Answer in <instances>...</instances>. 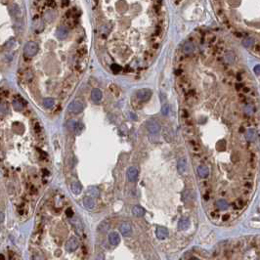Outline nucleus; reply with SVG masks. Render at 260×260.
Returning <instances> with one entry per match:
<instances>
[{"label":"nucleus","instance_id":"f03ea898","mask_svg":"<svg viewBox=\"0 0 260 260\" xmlns=\"http://www.w3.org/2000/svg\"><path fill=\"white\" fill-rule=\"evenodd\" d=\"M83 109H84L83 103L81 101H79V100L72 101L68 107L69 111H71V113H72V114H79L83 110Z\"/></svg>","mask_w":260,"mask_h":260},{"label":"nucleus","instance_id":"2eb2a0df","mask_svg":"<svg viewBox=\"0 0 260 260\" xmlns=\"http://www.w3.org/2000/svg\"><path fill=\"white\" fill-rule=\"evenodd\" d=\"M197 172L199 174V176H200L202 178H205L208 176L209 174V169L208 167H206L205 165H199L197 168Z\"/></svg>","mask_w":260,"mask_h":260},{"label":"nucleus","instance_id":"cd10ccee","mask_svg":"<svg viewBox=\"0 0 260 260\" xmlns=\"http://www.w3.org/2000/svg\"><path fill=\"white\" fill-rule=\"evenodd\" d=\"M243 46H244V47L249 48V47H251V46L254 44V40L252 39V38H250V37H248V38H246V39L243 40Z\"/></svg>","mask_w":260,"mask_h":260},{"label":"nucleus","instance_id":"f3484780","mask_svg":"<svg viewBox=\"0 0 260 260\" xmlns=\"http://www.w3.org/2000/svg\"><path fill=\"white\" fill-rule=\"evenodd\" d=\"M83 204L86 209H93L95 206V200L92 197H85L83 199Z\"/></svg>","mask_w":260,"mask_h":260},{"label":"nucleus","instance_id":"1a4fd4ad","mask_svg":"<svg viewBox=\"0 0 260 260\" xmlns=\"http://www.w3.org/2000/svg\"><path fill=\"white\" fill-rule=\"evenodd\" d=\"M9 12H10V14H11L12 17H15L16 19L22 18V10H21V8L19 7V5H17V4L14 3V4L10 5V7H9Z\"/></svg>","mask_w":260,"mask_h":260},{"label":"nucleus","instance_id":"dca6fc26","mask_svg":"<svg viewBox=\"0 0 260 260\" xmlns=\"http://www.w3.org/2000/svg\"><path fill=\"white\" fill-rule=\"evenodd\" d=\"M195 50V46H194V43L191 42V41H188V42H186L184 45H183V52L185 54H187V55H190L192 54L193 52H194Z\"/></svg>","mask_w":260,"mask_h":260},{"label":"nucleus","instance_id":"5701e85b","mask_svg":"<svg viewBox=\"0 0 260 260\" xmlns=\"http://www.w3.org/2000/svg\"><path fill=\"white\" fill-rule=\"evenodd\" d=\"M216 206L218 207V209H220V210H226L229 207V204H228V202H227L226 199H221L217 200Z\"/></svg>","mask_w":260,"mask_h":260},{"label":"nucleus","instance_id":"9d476101","mask_svg":"<svg viewBox=\"0 0 260 260\" xmlns=\"http://www.w3.org/2000/svg\"><path fill=\"white\" fill-rule=\"evenodd\" d=\"M108 239H109V243L111 244V246H117V244L120 243V237L116 232H110L109 234Z\"/></svg>","mask_w":260,"mask_h":260},{"label":"nucleus","instance_id":"aec40b11","mask_svg":"<svg viewBox=\"0 0 260 260\" xmlns=\"http://www.w3.org/2000/svg\"><path fill=\"white\" fill-rule=\"evenodd\" d=\"M256 136H257V133H256L255 129H253V128H249V129L247 131L246 139H247L248 141H249V142H253V141L256 139Z\"/></svg>","mask_w":260,"mask_h":260},{"label":"nucleus","instance_id":"72a5a7b5","mask_svg":"<svg viewBox=\"0 0 260 260\" xmlns=\"http://www.w3.org/2000/svg\"><path fill=\"white\" fill-rule=\"evenodd\" d=\"M129 115H130V116H131L132 120H137V115H134L133 113H130Z\"/></svg>","mask_w":260,"mask_h":260},{"label":"nucleus","instance_id":"7ed1b4c3","mask_svg":"<svg viewBox=\"0 0 260 260\" xmlns=\"http://www.w3.org/2000/svg\"><path fill=\"white\" fill-rule=\"evenodd\" d=\"M152 90L149 88H143V89H140V90L137 91V98L142 101V102H146L148 100H150V98L152 97Z\"/></svg>","mask_w":260,"mask_h":260},{"label":"nucleus","instance_id":"bb28decb","mask_svg":"<svg viewBox=\"0 0 260 260\" xmlns=\"http://www.w3.org/2000/svg\"><path fill=\"white\" fill-rule=\"evenodd\" d=\"M77 121L76 120H70L68 122H66V126H68V128L71 131H76V126H77Z\"/></svg>","mask_w":260,"mask_h":260},{"label":"nucleus","instance_id":"9b49d317","mask_svg":"<svg viewBox=\"0 0 260 260\" xmlns=\"http://www.w3.org/2000/svg\"><path fill=\"white\" fill-rule=\"evenodd\" d=\"M177 169L180 174H184L187 170V160L185 159H180L177 162Z\"/></svg>","mask_w":260,"mask_h":260},{"label":"nucleus","instance_id":"423d86ee","mask_svg":"<svg viewBox=\"0 0 260 260\" xmlns=\"http://www.w3.org/2000/svg\"><path fill=\"white\" fill-rule=\"evenodd\" d=\"M120 230L121 235L124 236V237H129L132 234V227L127 222L121 223L120 226Z\"/></svg>","mask_w":260,"mask_h":260},{"label":"nucleus","instance_id":"0eeeda50","mask_svg":"<svg viewBox=\"0 0 260 260\" xmlns=\"http://www.w3.org/2000/svg\"><path fill=\"white\" fill-rule=\"evenodd\" d=\"M56 35L59 39H66L69 35V28L66 27V26H60L58 27L57 32H56Z\"/></svg>","mask_w":260,"mask_h":260},{"label":"nucleus","instance_id":"f8f14e48","mask_svg":"<svg viewBox=\"0 0 260 260\" xmlns=\"http://www.w3.org/2000/svg\"><path fill=\"white\" fill-rule=\"evenodd\" d=\"M155 235L160 240H163L167 238L168 236V230L164 227H158L157 230H155Z\"/></svg>","mask_w":260,"mask_h":260},{"label":"nucleus","instance_id":"ddd939ff","mask_svg":"<svg viewBox=\"0 0 260 260\" xmlns=\"http://www.w3.org/2000/svg\"><path fill=\"white\" fill-rule=\"evenodd\" d=\"M103 97V94H102V91L100 90V89L98 88H95L92 90L91 92V99L95 102V103H98L101 101Z\"/></svg>","mask_w":260,"mask_h":260},{"label":"nucleus","instance_id":"2f4dec72","mask_svg":"<svg viewBox=\"0 0 260 260\" xmlns=\"http://www.w3.org/2000/svg\"><path fill=\"white\" fill-rule=\"evenodd\" d=\"M5 219V215L2 211H0V223H3Z\"/></svg>","mask_w":260,"mask_h":260},{"label":"nucleus","instance_id":"20e7f679","mask_svg":"<svg viewBox=\"0 0 260 260\" xmlns=\"http://www.w3.org/2000/svg\"><path fill=\"white\" fill-rule=\"evenodd\" d=\"M78 246H79V243H78L76 238V237H71V239H69L68 242L66 243L65 248H66V250L68 251V252H73V251H76L77 249Z\"/></svg>","mask_w":260,"mask_h":260},{"label":"nucleus","instance_id":"4468645a","mask_svg":"<svg viewBox=\"0 0 260 260\" xmlns=\"http://www.w3.org/2000/svg\"><path fill=\"white\" fill-rule=\"evenodd\" d=\"M190 225H191L190 220L188 218H186V217L181 218L179 220V222H178V228H179V230H182V231L189 229Z\"/></svg>","mask_w":260,"mask_h":260},{"label":"nucleus","instance_id":"f704fd0d","mask_svg":"<svg viewBox=\"0 0 260 260\" xmlns=\"http://www.w3.org/2000/svg\"><path fill=\"white\" fill-rule=\"evenodd\" d=\"M0 258H1V259H4V256H3V255H0Z\"/></svg>","mask_w":260,"mask_h":260},{"label":"nucleus","instance_id":"c756f323","mask_svg":"<svg viewBox=\"0 0 260 260\" xmlns=\"http://www.w3.org/2000/svg\"><path fill=\"white\" fill-rule=\"evenodd\" d=\"M253 110H254V109L251 105H248V106H246V108H244V113L247 115H251L253 113Z\"/></svg>","mask_w":260,"mask_h":260},{"label":"nucleus","instance_id":"39448f33","mask_svg":"<svg viewBox=\"0 0 260 260\" xmlns=\"http://www.w3.org/2000/svg\"><path fill=\"white\" fill-rule=\"evenodd\" d=\"M146 126H147V128H148L149 132H150L151 134H158V133L159 132V130H160L159 123L155 120H148Z\"/></svg>","mask_w":260,"mask_h":260},{"label":"nucleus","instance_id":"a211bd4d","mask_svg":"<svg viewBox=\"0 0 260 260\" xmlns=\"http://www.w3.org/2000/svg\"><path fill=\"white\" fill-rule=\"evenodd\" d=\"M12 105L14 107V109L18 110V111H21V110H23L24 108H25V105H24V101L18 98V99H15L12 103Z\"/></svg>","mask_w":260,"mask_h":260},{"label":"nucleus","instance_id":"6e6552de","mask_svg":"<svg viewBox=\"0 0 260 260\" xmlns=\"http://www.w3.org/2000/svg\"><path fill=\"white\" fill-rule=\"evenodd\" d=\"M126 175H127V179L130 182H134L137 180V177H138V169L135 166H131L127 169Z\"/></svg>","mask_w":260,"mask_h":260},{"label":"nucleus","instance_id":"4be33fe9","mask_svg":"<svg viewBox=\"0 0 260 260\" xmlns=\"http://www.w3.org/2000/svg\"><path fill=\"white\" fill-rule=\"evenodd\" d=\"M81 191H82V186L78 182H73L71 183V192L74 195H79Z\"/></svg>","mask_w":260,"mask_h":260},{"label":"nucleus","instance_id":"c85d7f7f","mask_svg":"<svg viewBox=\"0 0 260 260\" xmlns=\"http://www.w3.org/2000/svg\"><path fill=\"white\" fill-rule=\"evenodd\" d=\"M110 69H111V71H113L115 73H118L121 71V66L120 65H117V64H113V65L110 66Z\"/></svg>","mask_w":260,"mask_h":260},{"label":"nucleus","instance_id":"7c9ffc66","mask_svg":"<svg viewBox=\"0 0 260 260\" xmlns=\"http://www.w3.org/2000/svg\"><path fill=\"white\" fill-rule=\"evenodd\" d=\"M66 216H68V217H72V216H73V211H72V209L68 208V209L66 210Z\"/></svg>","mask_w":260,"mask_h":260},{"label":"nucleus","instance_id":"393cba45","mask_svg":"<svg viewBox=\"0 0 260 260\" xmlns=\"http://www.w3.org/2000/svg\"><path fill=\"white\" fill-rule=\"evenodd\" d=\"M224 60L227 64H233L235 62V55L232 52H227L224 56Z\"/></svg>","mask_w":260,"mask_h":260},{"label":"nucleus","instance_id":"473e14b6","mask_svg":"<svg viewBox=\"0 0 260 260\" xmlns=\"http://www.w3.org/2000/svg\"><path fill=\"white\" fill-rule=\"evenodd\" d=\"M253 71H254V72H255V73L257 74V76H258V74H259V66H258V65H257V66H255V68L253 69Z\"/></svg>","mask_w":260,"mask_h":260},{"label":"nucleus","instance_id":"b1692460","mask_svg":"<svg viewBox=\"0 0 260 260\" xmlns=\"http://www.w3.org/2000/svg\"><path fill=\"white\" fill-rule=\"evenodd\" d=\"M164 96H162L161 97V101H162V106H161V114L163 115H167L169 113V105L168 103L164 101Z\"/></svg>","mask_w":260,"mask_h":260},{"label":"nucleus","instance_id":"f257e3e1","mask_svg":"<svg viewBox=\"0 0 260 260\" xmlns=\"http://www.w3.org/2000/svg\"><path fill=\"white\" fill-rule=\"evenodd\" d=\"M38 50V44L34 41H28L24 47V55L26 58H32L37 54Z\"/></svg>","mask_w":260,"mask_h":260},{"label":"nucleus","instance_id":"a878e982","mask_svg":"<svg viewBox=\"0 0 260 260\" xmlns=\"http://www.w3.org/2000/svg\"><path fill=\"white\" fill-rule=\"evenodd\" d=\"M55 105V101L53 98H45L43 100V106L46 109H50Z\"/></svg>","mask_w":260,"mask_h":260},{"label":"nucleus","instance_id":"6ab92c4d","mask_svg":"<svg viewBox=\"0 0 260 260\" xmlns=\"http://www.w3.org/2000/svg\"><path fill=\"white\" fill-rule=\"evenodd\" d=\"M132 213L137 217H142L145 215V210L142 206L135 205V206H133V208H132Z\"/></svg>","mask_w":260,"mask_h":260},{"label":"nucleus","instance_id":"412c9836","mask_svg":"<svg viewBox=\"0 0 260 260\" xmlns=\"http://www.w3.org/2000/svg\"><path fill=\"white\" fill-rule=\"evenodd\" d=\"M87 194L90 197H92V198H99L100 192H99V190L96 187H94V186H91V187H88Z\"/></svg>","mask_w":260,"mask_h":260}]
</instances>
